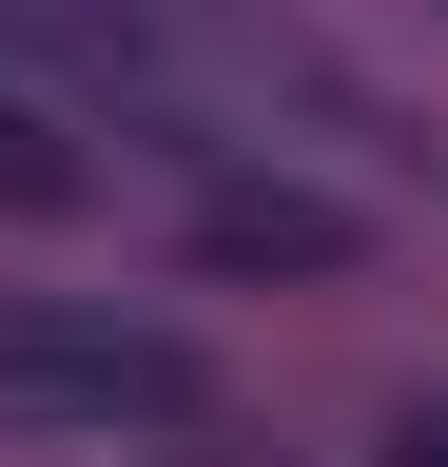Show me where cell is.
<instances>
[{
  "label": "cell",
  "mask_w": 448,
  "mask_h": 467,
  "mask_svg": "<svg viewBox=\"0 0 448 467\" xmlns=\"http://www.w3.org/2000/svg\"><path fill=\"white\" fill-rule=\"evenodd\" d=\"M0 58H20L59 117H118V137L176 156V175L273 156V58L214 39L195 0H0Z\"/></svg>",
  "instance_id": "obj_1"
},
{
  "label": "cell",
  "mask_w": 448,
  "mask_h": 467,
  "mask_svg": "<svg viewBox=\"0 0 448 467\" xmlns=\"http://www.w3.org/2000/svg\"><path fill=\"white\" fill-rule=\"evenodd\" d=\"M214 370L176 331H118V312H0V429L39 448H98V429H195Z\"/></svg>",
  "instance_id": "obj_2"
},
{
  "label": "cell",
  "mask_w": 448,
  "mask_h": 467,
  "mask_svg": "<svg viewBox=\"0 0 448 467\" xmlns=\"http://www.w3.org/2000/svg\"><path fill=\"white\" fill-rule=\"evenodd\" d=\"M98 195V156H78V117L20 78V58H0V214H78Z\"/></svg>",
  "instance_id": "obj_3"
},
{
  "label": "cell",
  "mask_w": 448,
  "mask_h": 467,
  "mask_svg": "<svg viewBox=\"0 0 448 467\" xmlns=\"http://www.w3.org/2000/svg\"><path fill=\"white\" fill-rule=\"evenodd\" d=\"M410 467H448V409H410Z\"/></svg>",
  "instance_id": "obj_4"
}]
</instances>
